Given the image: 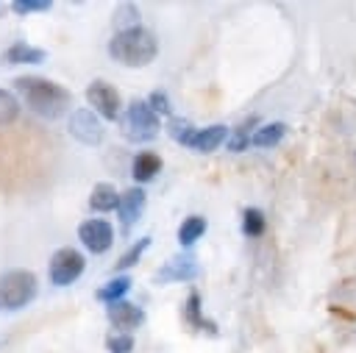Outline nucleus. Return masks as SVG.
<instances>
[{
	"instance_id": "obj_10",
	"label": "nucleus",
	"mask_w": 356,
	"mask_h": 353,
	"mask_svg": "<svg viewBox=\"0 0 356 353\" xmlns=\"http://www.w3.org/2000/svg\"><path fill=\"white\" fill-rule=\"evenodd\" d=\"M106 314H108L111 325L120 328V331H125V334H131L134 328H139V325L145 322V311H142L136 303H128V300L111 303V306L106 309Z\"/></svg>"
},
{
	"instance_id": "obj_23",
	"label": "nucleus",
	"mask_w": 356,
	"mask_h": 353,
	"mask_svg": "<svg viewBox=\"0 0 356 353\" xmlns=\"http://www.w3.org/2000/svg\"><path fill=\"white\" fill-rule=\"evenodd\" d=\"M242 228H245L248 236H261L264 233V214L259 208H248L245 220H242Z\"/></svg>"
},
{
	"instance_id": "obj_11",
	"label": "nucleus",
	"mask_w": 356,
	"mask_h": 353,
	"mask_svg": "<svg viewBox=\"0 0 356 353\" xmlns=\"http://www.w3.org/2000/svg\"><path fill=\"white\" fill-rule=\"evenodd\" d=\"M145 203H147V195H145L139 186H131V189H125V192L120 195V200H117V211H120V222H122V228H131V225L142 217Z\"/></svg>"
},
{
	"instance_id": "obj_26",
	"label": "nucleus",
	"mask_w": 356,
	"mask_h": 353,
	"mask_svg": "<svg viewBox=\"0 0 356 353\" xmlns=\"http://www.w3.org/2000/svg\"><path fill=\"white\" fill-rule=\"evenodd\" d=\"M253 122H256V117H250L248 122H242V125L236 128V133L231 136V142H228V147H231L234 153H239V150H245V145L250 142V139H248V128H250Z\"/></svg>"
},
{
	"instance_id": "obj_19",
	"label": "nucleus",
	"mask_w": 356,
	"mask_h": 353,
	"mask_svg": "<svg viewBox=\"0 0 356 353\" xmlns=\"http://www.w3.org/2000/svg\"><path fill=\"white\" fill-rule=\"evenodd\" d=\"M184 311H186V320H189L195 328H206V331L214 334V325H211L209 320H203V314H200V295H197V292H189Z\"/></svg>"
},
{
	"instance_id": "obj_3",
	"label": "nucleus",
	"mask_w": 356,
	"mask_h": 353,
	"mask_svg": "<svg viewBox=\"0 0 356 353\" xmlns=\"http://www.w3.org/2000/svg\"><path fill=\"white\" fill-rule=\"evenodd\" d=\"M36 275L31 270H11L0 275V311H17L36 297Z\"/></svg>"
},
{
	"instance_id": "obj_13",
	"label": "nucleus",
	"mask_w": 356,
	"mask_h": 353,
	"mask_svg": "<svg viewBox=\"0 0 356 353\" xmlns=\"http://www.w3.org/2000/svg\"><path fill=\"white\" fill-rule=\"evenodd\" d=\"M44 56H47V53H44L42 47L17 42V44H11V47L0 56V61H3V64H39V61H44Z\"/></svg>"
},
{
	"instance_id": "obj_14",
	"label": "nucleus",
	"mask_w": 356,
	"mask_h": 353,
	"mask_svg": "<svg viewBox=\"0 0 356 353\" xmlns=\"http://www.w3.org/2000/svg\"><path fill=\"white\" fill-rule=\"evenodd\" d=\"M159 172H161V158H159L156 153H139V156L134 158V164H131V175H134L139 183L153 181Z\"/></svg>"
},
{
	"instance_id": "obj_15",
	"label": "nucleus",
	"mask_w": 356,
	"mask_h": 353,
	"mask_svg": "<svg viewBox=\"0 0 356 353\" xmlns=\"http://www.w3.org/2000/svg\"><path fill=\"white\" fill-rule=\"evenodd\" d=\"M117 200H120V195H117L114 183H97L89 195V206L95 211H111V208H117Z\"/></svg>"
},
{
	"instance_id": "obj_8",
	"label": "nucleus",
	"mask_w": 356,
	"mask_h": 353,
	"mask_svg": "<svg viewBox=\"0 0 356 353\" xmlns=\"http://www.w3.org/2000/svg\"><path fill=\"white\" fill-rule=\"evenodd\" d=\"M78 239L83 242L86 250L92 253H106L114 242V231L106 220H86L78 225Z\"/></svg>"
},
{
	"instance_id": "obj_4",
	"label": "nucleus",
	"mask_w": 356,
	"mask_h": 353,
	"mask_svg": "<svg viewBox=\"0 0 356 353\" xmlns=\"http://www.w3.org/2000/svg\"><path fill=\"white\" fill-rule=\"evenodd\" d=\"M159 117L150 111L147 100H134L128 103L125 108V117H122V136L128 142H153L159 136Z\"/></svg>"
},
{
	"instance_id": "obj_24",
	"label": "nucleus",
	"mask_w": 356,
	"mask_h": 353,
	"mask_svg": "<svg viewBox=\"0 0 356 353\" xmlns=\"http://www.w3.org/2000/svg\"><path fill=\"white\" fill-rule=\"evenodd\" d=\"M108 353H131L134 350V336L131 334H111L106 339Z\"/></svg>"
},
{
	"instance_id": "obj_6",
	"label": "nucleus",
	"mask_w": 356,
	"mask_h": 353,
	"mask_svg": "<svg viewBox=\"0 0 356 353\" xmlns=\"http://www.w3.org/2000/svg\"><path fill=\"white\" fill-rule=\"evenodd\" d=\"M86 100H89V106H92L103 120H117V117H120L122 100H120V92H117L111 83H106V81H92V83L86 86Z\"/></svg>"
},
{
	"instance_id": "obj_20",
	"label": "nucleus",
	"mask_w": 356,
	"mask_h": 353,
	"mask_svg": "<svg viewBox=\"0 0 356 353\" xmlns=\"http://www.w3.org/2000/svg\"><path fill=\"white\" fill-rule=\"evenodd\" d=\"M167 133H170L175 142L189 145V139L195 136V128H192V122L184 120V117H170V122H167Z\"/></svg>"
},
{
	"instance_id": "obj_21",
	"label": "nucleus",
	"mask_w": 356,
	"mask_h": 353,
	"mask_svg": "<svg viewBox=\"0 0 356 353\" xmlns=\"http://www.w3.org/2000/svg\"><path fill=\"white\" fill-rule=\"evenodd\" d=\"M17 117H19V103H17V97H14L11 92L0 89V125L14 122Z\"/></svg>"
},
{
	"instance_id": "obj_5",
	"label": "nucleus",
	"mask_w": 356,
	"mask_h": 353,
	"mask_svg": "<svg viewBox=\"0 0 356 353\" xmlns=\"http://www.w3.org/2000/svg\"><path fill=\"white\" fill-rule=\"evenodd\" d=\"M83 256L75 247H58L50 258V281L56 286H70L72 281L81 278L83 272Z\"/></svg>"
},
{
	"instance_id": "obj_17",
	"label": "nucleus",
	"mask_w": 356,
	"mask_h": 353,
	"mask_svg": "<svg viewBox=\"0 0 356 353\" xmlns=\"http://www.w3.org/2000/svg\"><path fill=\"white\" fill-rule=\"evenodd\" d=\"M131 289V278L128 275H117V278H111L106 286H100L97 289V300H103V303H117V300H122V295Z\"/></svg>"
},
{
	"instance_id": "obj_9",
	"label": "nucleus",
	"mask_w": 356,
	"mask_h": 353,
	"mask_svg": "<svg viewBox=\"0 0 356 353\" xmlns=\"http://www.w3.org/2000/svg\"><path fill=\"white\" fill-rule=\"evenodd\" d=\"M195 275H197V261H195L192 253H184V256L170 258V261L153 275V281H156V284H175V281H189V278H195Z\"/></svg>"
},
{
	"instance_id": "obj_22",
	"label": "nucleus",
	"mask_w": 356,
	"mask_h": 353,
	"mask_svg": "<svg viewBox=\"0 0 356 353\" xmlns=\"http://www.w3.org/2000/svg\"><path fill=\"white\" fill-rule=\"evenodd\" d=\"M147 245H150V236H142L136 245H131V247H128V250L120 256V261H117V270H128L131 264H136V261H139V256L147 250Z\"/></svg>"
},
{
	"instance_id": "obj_27",
	"label": "nucleus",
	"mask_w": 356,
	"mask_h": 353,
	"mask_svg": "<svg viewBox=\"0 0 356 353\" xmlns=\"http://www.w3.org/2000/svg\"><path fill=\"white\" fill-rule=\"evenodd\" d=\"M147 106H150V111L159 117V114H170V100H167V95L164 92H153L150 97H147Z\"/></svg>"
},
{
	"instance_id": "obj_12",
	"label": "nucleus",
	"mask_w": 356,
	"mask_h": 353,
	"mask_svg": "<svg viewBox=\"0 0 356 353\" xmlns=\"http://www.w3.org/2000/svg\"><path fill=\"white\" fill-rule=\"evenodd\" d=\"M225 139H228V128H225V125H209V128L195 131V136L189 139V147H195L197 153H211V150H217Z\"/></svg>"
},
{
	"instance_id": "obj_1",
	"label": "nucleus",
	"mask_w": 356,
	"mask_h": 353,
	"mask_svg": "<svg viewBox=\"0 0 356 353\" xmlns=\"http://www.w3.org/2000/svg\"><path fill=\"white\" fill-rule=\"evenodd\" d=\"M14 89L22 95V100L28 103V108L44 120H56L61 117L70 103H72V95L70 89H64L61 83L56 81H47V78H39V75H22V78H14Z\"/></svg>"
},
{
	"instance_id": "obj_7",
	"label": "nucleus",
	"mask_w": 356,
	"mask_h": 353,
	"mask_svg": "<svg viewBox=\"0 0 356 353\" xmlns=\"http://www.w3.org/2000/svg\"><path fill=\"white\" fill-rule=\"evenodd\" d=\"M70 133L81 145H100L103 142V125L92 114V108H75L70 114Z\"/></svg>"
},
{
	"instance_id": "obj_18",
	"label": "nucleus",
	"mask_w": 356,
	"mask_h": 353,
	"mask_svg": "<svg viewBox=\"0 0 356 353\" xmlns=\"http://www.w3.org/2000/svg\"><path fill=\"white\" fill-rule=\"evenodd\" d=\"M284 131H286V125H284V122H270V125H261V128H259V131L250 136V145H256V147H273V145H278V142H281Z\"/></svg>"
},
{
	"instance_id": "obj_2",
	"label": "nucleus",
	"mask_w": 356,
	"mask_h": 353,
	"mask_svg": "<svg viewBox=\"0 0 356 353\" xmlns=\"http://www.w3.org/2000/svg\"><path fill=\"white\" fill-rule=\"evenodd\" d=\"M108 53L114 61L125 64V67H145L156 58L159 53V39L153 36V31L142 28V25H131L114 33V39L108 42Z\"/></svg>"
},
{
	"instance_id": "obj_25",
	"label": "nucleus",
	"mask_w": 356,
	"mask_h": 353,
	"mask_svg": "<svg viewBox=\"0 0 356 353\" xmlns=\"http://www.w3.org/2000/svg\"><path fill=\"white\" fill-rule=\"evenodd\" d=\"M53 3L50 0H14L11 3V8L17 11V14H33V11H47Z\"/></svg>"
},
{
	"instance_id": "obj_16",
	"label": "nucleus",
	"mask_w": 356,
	"mask_h": 353,
	"mask_svg": "<svg viewBox=\"0 0 356 353\" xmlns=\"http://www.w3.org/2000/svg\"><path fill=\"white\" fill-rule=\"evenodd\" d=\"M206 217H186L184 222H181V228H178V242L184 245V247H189V245H195V239H200L203 236V231H206Z\"/></svg>"
}]
</instances>
